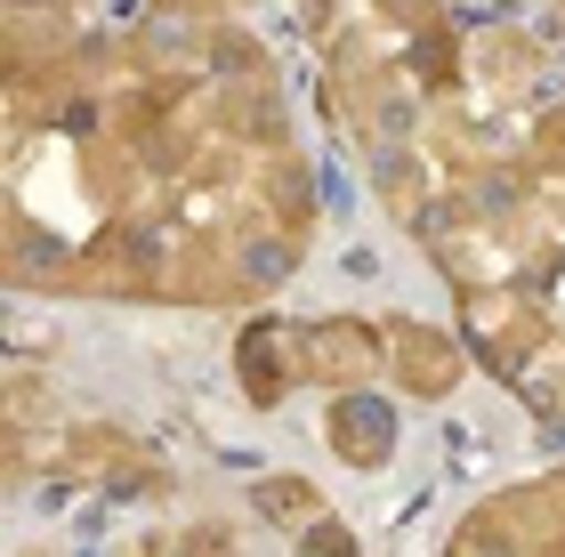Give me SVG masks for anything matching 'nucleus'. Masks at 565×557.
Segmentation results:
<instances>
[{"mask_svg": "<svg viewBox=\"0 0 565 557\" xmlns=\"http://www.w3.org/2000/svg\"><path fill=\"white\" fill-rule=\"evenodd\" d=\"M235 372H243V388H250V404H282L307 379V332H282V323H267V332H250L243 340V356H235Z\"/></svg>", "mask_w": 565, "mask_h": 557, "instance_id": "obj_1", "label": "nucleus"}, {"mask_svg": "<svg viewBox=\"0 0 565 557\" xmlns=\"http://www.w3.org/2000/svg\"><path fill=\"white\" fill-rule=\"evenodd\" d=\"M380 332L372 323H316L307 332V379H331V388H364V379L380 372Z\"/></svg>", "mask_w": 565, "mask_h": 557, "instance_id": "obj_2", "label": "nucleus"}, {"mask_svg": "<svg viewBox=\"0 0 565 557\" xmlns=\"http://www.w3.org/2000/svg\"><path fill=\"white\" fill-rule=\"evenodd\" d=\"M323 437H331V452H340L348 469H380L396 452V420H388V404H372V396H340L323 413Z\"/></svg>", "mask_w": 565, "mask_h": 557, "instance_id": "obj_3", "label": "nucleus"}, {"mask_svg": "<svg viewBox=\"0 0 565 557\" xmlns=\"http://www.w3.org/2000/svg\"><path fill=\"white\" fill-rule=\"evenodd\" d=\"M396 347H388V356H396V372H404V388H413V396H445L452 388V340L445 332H428V323H396V332H388Z\"/></svg>", "mask_w": 565, "mask_h": 557, "instance_id": "obj_4", "label": "nucleus"}, {"mask_svg": "<svg viewBox=\"0 0 565 557\" xmlns=\"http://www.w3.org/2000/svg\"><path fill=\"white\" fill-rule=\"evenodd\" d=\"M250 501H259V517H275V525H291V517H316V493H307V485H291V476H267V485L250 493Z\"/></svg>", "mask_w": 565, "mask_h": 557, "instance_id": "obj_5", "label": "nucleus"}, {"mask_svg": "<svg viewBox=\"0 0 565 557\" xmlns=\"http://www.w3.org/2000/svg\"><path fill=\"white\" fill-rule=\"evenodd\" d=\"M299 557H355V542L340 534V525H307V542H299Z\"/></svg>", "mask_w": 565, "mask_h": 557, "instance_id": "obj_6", "label": "nucleus"}]
</instances>
